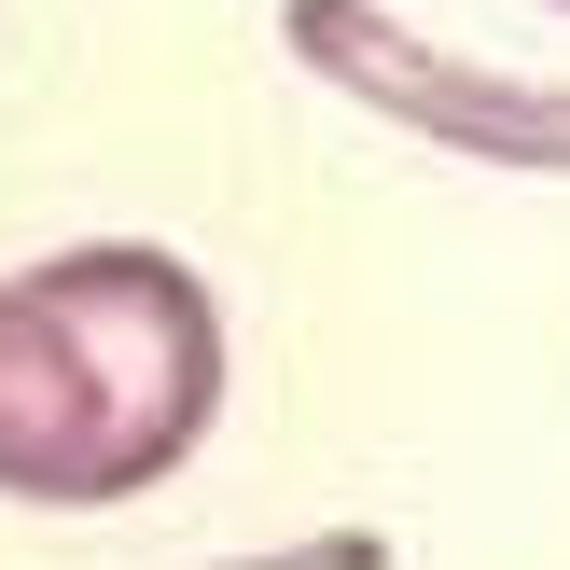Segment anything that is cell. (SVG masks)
I'll use <instances>...</instances> for the list:
<instances>
[{
  "label": "cell",
  "instance_id": "obj_2",
  "mask_svg": "<svg viewBox=\"0 0 570 570\" xmlns=\"http://www.w3.org/2000/svg\"><path fill=\"white\" fill-rule=\"evenodd\" d=\"M293 56L321 83H348L362 111L445 139V154H488V167H570V83H501L473 56H432L417 28H390L376 0H278Z\"/></svg>",
  "mask_w": 570,
  "mask_h": 570
},
{
  "label": "cell",
  "instance_id": "obj_1",
  "mask_svg": "<svg viewBox=\"0 0 570 570\" xmlns=\"http://www.w3.org/2000/svg\"><path fill=\"white\" fill-rule=\"evenodd\" d=\"M223 404V306L181 250H56L0 278V501H139Z\"/></svg>",
  "mask_w": 570,
  "mask_h": 570
}]
</instances>
